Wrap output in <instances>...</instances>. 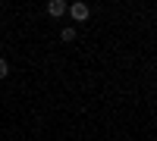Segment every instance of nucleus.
<instances>
[{"label":"nucleus","instance_id":"nucleus-1","mask_svg":"<svg viewBox=\"0 0 157 141\" xmlns=\"http://www.w3.org/2000/svg\"><path fill=\"white\" fill-rule=\"evenodd\" d=\"M69 9V16L75 19V22H85L88 16H91V9H88V3H72V6H66Z\"/></svg>","mask_w":157,"mask_h":141},{"label":"nucleus","instance_id":"nucleus-2","mask_svg":"<svg viewBox=\"0 0 157 141\" xmlns=\"http://www.w3.org/2000/svg\"><path fill=\"white\" fill-rule=\"evenodd\" d=\"M47 13H50V16H63V13H66V3H63V0H50Z\"/></svg>","mask_w":157,"mask_h":141},{"label":"nucleus","instance_id":"nucleus-3","mask_svg":"<svg viewBox=\"0 0 157 141\" xmlns=\"http://www.w3.org/2000/svg\"><path fill=\"white\" fill-rule=\"evenodd\" d=\"M60 41H66V44H69V41H75V28H72V25H66V28L60 32Z\"/></svg>","mask_w":157,"mask_h":141},{"label":"nucleus","instance_id":"nucleus-4","mask_svg":"<svg viewBox=\"0 0 157 141\" xmlns=\"http://www.w3.org/2000/svg\"><path fill=\"white\" fill-rule=\"evenodd\" d=\"M6 75H10V63L0 57V79H6Z\"/></svg>","mask_w":157,"mask_h":141}]
</instances>
